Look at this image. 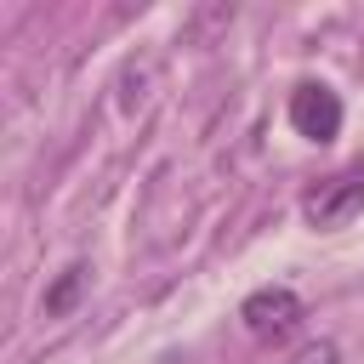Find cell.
<instances>
[{
	"mask_svg": "<svg viewBox=\"0 0 364 364\" xmlns=\"http://www.w3.org/2000/svg\"><path fill=\"white\" fill-rule=\"evenodd\" d=\"M80 290H85V267L74 262V267H63V273L51 279V290H46V318H63V313L80 301Z\"/></svg>",
	"mask_w": 364,
	"mask_h": 364,
	"instance_id": "cell-4",
	"label": "cell"
},
{
	"mask_svg": "<svg viewBox=\"0 0 364 364\" xmlns=\"http://www.w3.org/2000/svg\"><path fill=\"white\" fill-rule=\"evenodd\" d=\"M358 210H364V171H336V176H324V182H313L301 193V216L313 228H324V233L347 228Z\"/></svg>",
	"mask_w": 364,
	"mask_h": 364,
	"instance_id": "cell-2",
	"label": "cell"
},
{
	"mask_svg": "<svg viewBox=\"0 0 364 364\" xmlns=\"http://www.w3.org/2000/svg\"><path fill=\"white\" fill-rule=\"evenodd\" d=\"M239 318H245V330H250L256 341H284V336H296V330H301L307 307H301V296H296V290H284V284H262V290H250V296H245Z\"/></svg>",
	"mask_w": 364,
	"mask_h": 364,
	"instance_id": "cell-1",
	"label": "cell"
},
{
	"mask_svg": "<svg viewBox=\"0 0 364 364\" xmlns=\"http://www.w3.org/2000/svg\"><path fill=\"white\" fill-rule=\"evenodd\" d=\"M290 125L307 142H336V131H341V97L330 85H318V80H301L290 91Z\"/></svg>",
	"mask_w": 364,
	"mask_h": 364,
	"instance_id": "cell-3",
	"label": "cell"
},
{
	"mask_svg": "<svg viewBox=\"0 0 364 364\" xmlns=\"http://www.w3.org/2000/svg\"><path fill=\"white\" fill-rule=\"evenodd\" d=\"M290 364H341V353H336L330 341H313V347H301Z\"/></svg>",
	"mask_w": 364,
	"mask_h": 364,
	"instance_id": "cell-5",
	"label": "cell"
}]
</instances>
